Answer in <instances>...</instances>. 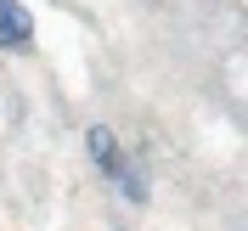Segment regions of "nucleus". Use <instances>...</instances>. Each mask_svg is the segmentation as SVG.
Masks as SVG:
<instances>
[{
    "mask_svg": "<svg viewBox=\"0 0 248 231\" xmlns=\"http://www.w3.org/2000/svg\"><path fill=\"white\" fill-rule=\"evenodd\" d=\"M91 158L102 164V175H108V181H119V186H124V192H130L136 203L147 198V181H141V175H136V164H130V158L119 153V141H113V130H102V124L91 130Z\"/></svg>",
    "mask_w": 248,
    "mask_h": 231,
    "instance_id": "nucleus-1",
    "label": "nucleus"
},
{
    "mask_svg": "<svg viewBox=\"0 0 248 231\" xmlns=\"http://www.w3.org/2000/svg\"><path fill=\"white\" fill-rule=\"evenodd\" d=\"M34 40V17L17 0H0V51H23Z\"/></svg>",
    "mask_w": 248,
    "mask_h": 231,
    "instance_id": "nucleus-2",
    "label": "nucleus"
}]
</instances>
